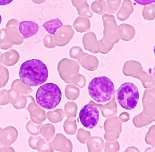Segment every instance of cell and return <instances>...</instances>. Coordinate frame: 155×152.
I'll return each instance as SVG.
<instances>
[{
    "mask_svg": "<svg viewBox=\"0 0 155 152\" xmlns=\"http://www.w3.org/2000/svg\"><path fill=\"white\" fill-rule=\"evenodd\" d=\"M39 26L32 21H24L19 24V31L25 39H28L37 33Z\"/></svg>",
    "mask_w": 155,
    "mask_h": 152,
    "instance_id": "obj_7",
    "label": "cell"
},
{
    "mask_svg": "<svg viewBox=\"0 0 155 152\" xmlns=\"http://www.w3.org/2000/svg\"><path fill=\"white\" fill-rule=\"evenodd\" d=\"M2 21V16H1V15H0V25H1Z\"/></svg>",
    "mask_w": 155,
    "mask_h": 152,
    "instance_id": "obj_18",
    "label": "cell"
},
{
    "mask_svg": "<svg viewBox=\"0 0 155 152\" xmlns=\"http://www.w3.org/2000/svg\"><path fill=\"white\" fill-rule=\"evenodd\" d=\"M115 92L112 80L105 76L93 78L88 85V93L95 101L99 103L109 101Z\"/></svg>",
    "mask_w": 155,
    "mask_h": 152,
    "instance_id": "obj_2",
    "label": "cell"
},
{
    "mask_svg": "<svg viewBox=\"0 0 155 152\" xmlns=\"http://www.w3.org/2000/svg\"><path fill=\"white\" fill-rule=\"evenodd\" d=\"M134 2L141 6H146L155 3V0H134Z\"/></svg>",
    "mask_w": 155,
    "mask_h": 152,
    "instance_id": "obj_16",
    "label": "cell"
},
{
    "mask_svg": "<svg viewBox=\"0 0 155 152\" xmlns=\"http://www.w3.org/2000/svg\"><path fill=\"white\" fill-rule=\"evenodd\" d=\"M43 27L49 34L54 35L58 29L63 27V23L60 19L56 18L45 22Z\"/></svg>",
    "mask_w": 155,
    "mask_h": 152,
    "instance_id": "obj_12",
    "label": "cell"
},
{
    "mask_svg": "<svg viewBox=\"0 0 155 152\" xmlns=\"http://www.w3.org/2000/svg\"><path fill=\"white\" fill-rule=\"evenodd\" d=\"M153 52H154V55H155V45H154V48H153Z\"/></svg>",
    "mask_w": 155,
    "mask_h": 152,
    "instance_id": "obj_19",
    "label": "cell"
},
{
    "mask_svg": "<svg viewBox=\"0 0 155 152\" xmlns=\"http://www.w3.org/2000/svg\"><path fill=\"white\" fill-rule=\"evenodd\" d=\"M134 7L130 0H124L122 6L117 14V17L120 21H125L134 12Z\"/></svg>",
    "mask_w": 155,
    "mask_h": 152,
    "instance_id": "obj_8",
    "label": "cell"
},
{
    "mask_svg": "<svg viewBox=\"0 0 155 152\" xmlns=\"http://www.w3.org/2000/svg\"><path fill=\"white\" fill-rule=\"evenodd\" d=\"M91 10L99 15H103L106 11L107 4L103 0H96L91 4Z\"/></svg>",
    "mask_w": 155,
    "mask_h": 152,
    "instance_id": "obj_13",
    "label": "cell"
},
{
    "mask_svg": "<svg viewBox=\"0 0 155 152\" xmlns=\"http://www.w3.org/2000/svg\"><path fill=\"white\" fill-rule=\"evenodd\" d=\"M99 119L98 107L89 103L83 106L80 112V120L83 126L87 129H93L96 126Z\"/></svg>",
    "mask_w": 155,
    "mask_h": 152,
    "instance_id": "obj_5",
    "label": "cell"
},
{
    "mask_svg": "<svg viewBox=\"0 0 155 152\" xmlns=\"http://www.w3.org/2000/svg\"><path fill=\"white\" fill-rule=\"evenodd\" d=\"M13 0H0V6H6L11 3Z\"/></svg>",
    "mask_w": 155,
    "mask_h": 152,
    "instance_id": "obj_17",
    "label": "cell"
},
{
    "mask_svg": "<svg viewBox=\"0 0 155 152\" xmlns=\"http://www.w3.org/2000/svg\"><path fill=\"white\" fill-rule=\"evenodd\" d=\"M135 35V29L131 25L122 24L119 26V37L123 41H131Z\"/></svg>",
    "mask_w": 155,
    "mask_h": 152,
    "instance_id": "obj_10",
    "label": "cell"
},
{
    "mask_svg": "<svg viewBox=\"0 0 155 152\" xmlns=\"http://www.w3.org/2000/svg\"><path fill=\"white\" fill-rule=\"evenodd\" d=\"M142 16L146 21H153L155 19V3L144 6Z\"/></svg>",
    "mask_w": 155,
    "mask_h": 152,
    "instance_id": "obj_14",
    "label": "cell"
},
{
    "mask_svg": "<svg viewBox=\"0 0 155 152\" xmlns=\"http://www.w3.org/2000/svg\"><path fill=\"white\" fill-rule=\"evenodd\" d=\"M121 0H107L106 11L109 13H115L117 11Z\"/></svg>",
    "mask_w": 155,
    "mask_h": 152,
    "instance_id": "obj_15",
    "label": "cell"
},
{
    "mask_svg": "<svg viewBox=\"0 0 155 152\" xmlns=\"http://www.w3.org/2000/svg\"><path fill=\"white\" fill-rule=\"evenodd\" d=\"M73 6L78 9V14L81 16H84L89 18L93 17V14L89 11V7L87 3V0H73Z\"/></svg>",
    "mask_w": 155,
    "mask_h": 152,
    "instance_id": "obj_9",
    "label": "cell"
},
{
    "mask_svg": "<svg viewBox=\"0 0 155 152\" xmlns=\"http://www.w3.org/2000/svg\"><path fill=\"white\" fill-rule=\"evenodd\" d=\"M19 74L23 83L29 86H37L47 80L48 71L42 60L31 59L22 63Z\"/></svg>",
    "mask_w": 155,
    "mask_h": 152,
    "instance_id": "obj_1",
    "label": "cell"
},
{
    "mask_svg": "<svg viewBox=\"0 0 155 152\" xmlns=\"http://www.w3.org/2000/svg\"><path fill=\"white\" fill-rule=\"evenodd\" d=\"M102 21L104 23V39H110L114 42H117L119 41V26L115 21V17L113 15L105 14L103 15Z\"/></svg>",
    "mask_w": 155,
    "mask_h": 152,
    "instance_id": "obj_6",
    "label": "cell"
},
{
    "mask_svg": "<svg viewBox=\"0 0 155 152\" xmlns=\"http://www.w3.org/2000/svg\"><path fill=\"white\" fill-rule=\"evenodd\" d=\"M61 91L58 85L53 83H45L38 88L36 93L37 103L46 109L56 107L61 100Z\"/></svg>",
    "mask_w": 155,
    "mask_h": 152,
    "instance_id": "obj_3",
    "label": "cell"
},
{
    "mask_svg": "<svg viewBox=\"0 0 155 152\" xmlns=\"http://www.w3.org/2000/svg\"><path fill=\"white\" fill-rule=\"evenodd\" d=\"M73 26L77 32L83 33L89 31L91 29V22L87 17L80 16L74 22Z\"/></svg>",
    "mask_w": 155,
    "mask_h": 152,
    "instance_id": "obj_11",
    "label": "cell"
},
{
    "mask_svg": "<svg viewBox=\"0 0 155 152\" xmlns=\"http://www.w3.org/2000/svg\"><path fill=\"white\" fill-rule=\"evenodd\" d=\"M139 91L137 86L130 82L121 84L117 92V100L119 104L127 110H132L139 100Z\"/></svg>",
    "mask_w": 155,
    "mask_h": 152,
    "instance_id": "obj_4",
    "label": "cell"
}]
</instances>
